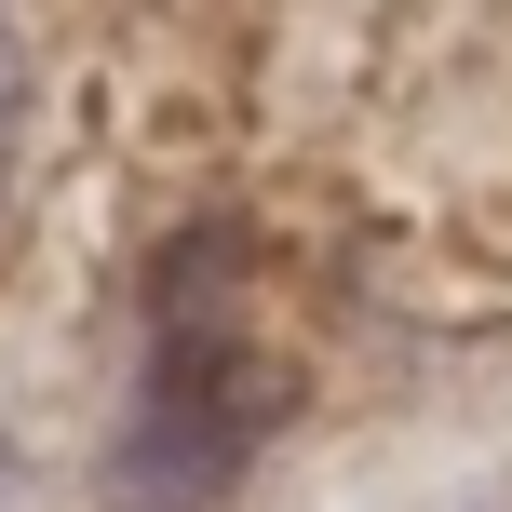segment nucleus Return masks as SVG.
<instances>
[{"label":"nucleus","mask_w":512,"mask_h":512,"mask_svg":"<svg viewBox=\"0 0 512 512\" xmlns=\"http://www.w3.org/2000/svg\"><path fill=\"white\" fill-rule=\"evenodd\" d=\"M27 108H41V68H27V41L0 27V189H14V162H27Z\"/></svg>","instance_id":"f257e3e1"}]
</instances>
